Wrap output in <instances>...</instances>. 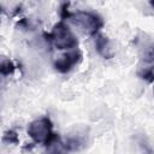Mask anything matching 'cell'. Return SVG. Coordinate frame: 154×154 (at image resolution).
Listing matches in <instances>:
<instances>
[{
    "label": "cell",
    "mask_w": 154,
    "mask_h": 154,
    "mask_svg": "<svg viewBox=\"0 0 154 154\" xmlns=\"http://www.w3.org/2000/svg\"><path fill=\"white\" fill-rule=\"evenodd\" d=\"M150 5H152V6H153V7H154V2H153V1H152V2H150Z\"/></svg>",
    "instance_id": "obj_9"
},
{
    "label": "cell",
    "mask_w": 154,
    "mask_h": 154,
    "mask_svg": "<svg viewBox=\"0 0 154 154\" xmlns=\"http://www.w3.org/2000/svg\"><path fill=\"white\" fill-rule=\"evenodd\" d=\"M45 40L58 49H76L78 47V40L70 28L63 22H58L51 32H43Z\"/></svg>",
    "instance_id": "obj_1"
},
{
    "label": "cell",
    "mask_w": 154,
    "mask_h": 154,
    "mask_svg": "<svg viewBox=\"0 0 154 154\" xmlns=\"http://www.w3.org/2000/svg\"><path fill=\"white\" fill-rule=\"evenodd\" d=\"M14 70H16V66H14V64H13L11 60L4 59V60L1 61L0 72H1L2 76H10V75H12V73L14 72Z\"/></svg>",
    "instance_id": "obj_6"
},
{
    "label": "cell",
    "mask_w": 154,
    "mask_h": 154,
    "mask_svg": "<svg viewBox=\"0 0 154 154\" xmlns=\"http://www.w3.org/2000/svg\"><path fill=\"white\" fill-rule=\"evenodd\" d=\"M144 154H152V152L149 149H144Z\"/></svg>",
    "instance_id": "obj_8"
},
{
    "label": "cell",
    "mask_w": 154,
    "mask_h": 154,
    "mask_svg": "<svg viewBox=\"0 0 154 154\" xmlns=\"http://www.w3.org/2000/svg\"><path fill=\"white\" fill-rule=\"evenodd\" d=\"M82 52L76 48V49H71L66 53H64L63 55H60L58 59L54 60V69L60 72V73H67L70 72L76 65H78L82 61Z\"/></svg>",
    "instance_id": "obj_4"
},
{
    "label": "cell",
    "mask_w": 154,
    "mask_h": 154,
    "mask_svg": "<svg viewBox=\"0 0 154 154\" xmlns=\"http://www.w3.org/2000/svg\"><path fill=\"white\" fill-rule=\"evenodd\" d=\"M2 141L6 143H18V135L14 130H7L4 134Z\"/></svg>",
    "instance_id": "obj_7"
},
{
    "label": "cell",
    "mask_w": 154,
    "mask_h": 154,
    "mask_svg": "<svg viewBox=\"0 0 154 154\" xmlns=\"http://www.w3.org/2000/svg\"><path fill=\"white\" fill-rule=\"evenodd\" d=\"M28 135L35 143H42L45 147L59 136L53 132V123L49 117H41L31 122L28 126Z\"/></svg>",
    "instance_id": "obj_3"
},
{
    "label": "cell",
    "mask_w": 154,
    "mask_h": 154,
    "mask_svg": "<svg viewBox=\"0 0 154 154\" xmlns=\"http://www.w3.org/2000/svg\"><path fill=\"white\" fill-rule=\"evenodd\" d=\"M67 20H70L73 25L79 28L81 31L84 34L95 36L99 34L100 29L103 28L105 22L103 18L93 11H77V12H70Z\"/></svg>",
    "instance_id": "obj_2"
},
{
    "label": "cell",
    "mask_w": 154,
    "mask_h": 154,
    "mask_svg": "<svg viewBox=\"0 0 154 154\" xmlns=\"http://www.w3.org/2000/svg\"><path fill=\"white\" fill-rule=\"evenodd\" d=\"M94 43H95V49L96 52L103 58V59H111L114 55V52L111 46V41L107 36L103 34H97L94 36Z\"/></svg>",
    "instance_id": "obj_5"
}]
</instances>
